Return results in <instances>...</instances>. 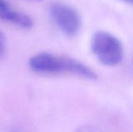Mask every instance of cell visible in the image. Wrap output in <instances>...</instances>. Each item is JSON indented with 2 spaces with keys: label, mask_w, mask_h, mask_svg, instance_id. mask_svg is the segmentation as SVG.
Segmentation results:
<instances>
[{
  "label": "cell",
  "mask_w": 133,
  "mask_h": 132,
  "mask_svg": "<svg viewBox=\"0 0 133 132\" xmlns=\"http://www.w3.org/2000/svg\"><path fill=\"white\" fill-rule=\"evenodd\" d=\"M30 68L37 73L55 75L59 73H70L90 80H96L97 74L82 62L65 56L42 52L30 58L29 61Z\"/></svg>",
  "instance_id": "6da1fadb"
},
{
  "label": "cell",
  "mask_w": 133,
  "mask_h": 132,
  "mask_svg": "<svg viewBox=\"0 0 133 132\" xmlns=\"http://www.w3.org/2000/svg\"><path fill=\"white\" fill-rule=\"evenodd\" d=\"M92 52L98 61L107 66L118 65L124 55L122 42L113 34L106 31H97L90 41Z\"/></svg>",
  "instance_id": "7a4b0ae2"
},
{
  "label": "cell",
  "mask_w": 133,
  "mask_h": 132,
  "mask_svg": "<svg viewBox=\"0 0 133 132\" xmlns=\"http://www.w3.org/2000/svg\"><path fill=\"white\" fill-rule=\"evenodd\" d=\"M49 12L55 23L64 34L73 37L79 33L82 26V18L76 9L57 2L51 4Z\"/></svg>",
  "instance_id": "3957f363"
},
{
  "label": "cell",
  "mask_w": 133,
  "mask_h": 132,
  "mask_svg": "<svg viewBox=\"0 0 133 132\" xmlns=\"http://www.w3.org/2000/svg\"><path fill=\"white\" fill-rule=\"evenodd\" d=\"M0 19L24 29L31 28L34 25V20L29 15L14 10L7 0H0Z\"/></svg>",
  "instance_id": "277c9868"
},
{
  "label": "cell",
  "mask_w": 133,
  "mask_h": 132,
  "mask_svg": "<svg viewBox=\"0 0 133 132\" xmlns=\"http://www.w3.org/2000/svg\"><path fill=\"white\" fill-rule=\"evenodd\" d=\"M76 132H104L101 129L99 128L91 125V124H87V125H83L79 127Z\"/></svg>",
  "instance_id": "5b68a950"
},
{
  "label": "cell",
  "mask_w": 133,
  "mask_h": 132,
  "mask_svg": "<svg viewBox=\"0 0 133 132\" xmlns=\"http://www.w3.org/2000/svg\"><path fill=\"white\" fill-rule=\"evenodd\" d=\"M6 47V38L5 34L0 30V58L2 57L5 52Z\"/></svg>",
  "instance_id": "8992f818"
},
{
  "label": "cell",
  "mask_w": 133,
  "mask_h": 132,
  "mask_svg": "<svg viewBox=\"0 0 133 132\" xmlns=\"http://www.w3.org/2000/svg\"><path fill=\"white\" fill-rule=\"evenodd\" d=\"M120 1H122L125 3H129V4H132V0H120Z\"/></svg>",
  "instance_id": "52a82bcc"
},
{
  "label": "cell",
  "mask_w": 133,
  "mask_h": 132,
  "mask_svg": "<svg viewBox=\"0 0 133 132\" xmlns=\"http://www.w3.org/2000/svg\"><path fill=\"white\" fill-rule=\"evenodd\" d=\"M30 1H34V2H39V1H41V0H30Z\"/></svg>",
  "instance_id": "ba28073f"
}]
</instances>
